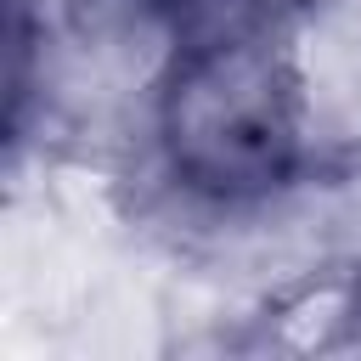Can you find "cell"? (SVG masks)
<instances>
[{
  "label": "cell",
  "instance_id": "6da1fadb",
  "mask_svg": "<svg viewBox=\"0 0 361 361\" xmlns=\"http://www.w3.org/2000/svg\"><path fill=\"white\" fill-rule=\"evenodd\" d=\"M164 135L186 186L248 197L282 186L299 152L293 85L259 28H220L180 51L164 96Z\"/></svg>",
  "mask_w": 361,
  "mask_h": 361
}]
</instances>
